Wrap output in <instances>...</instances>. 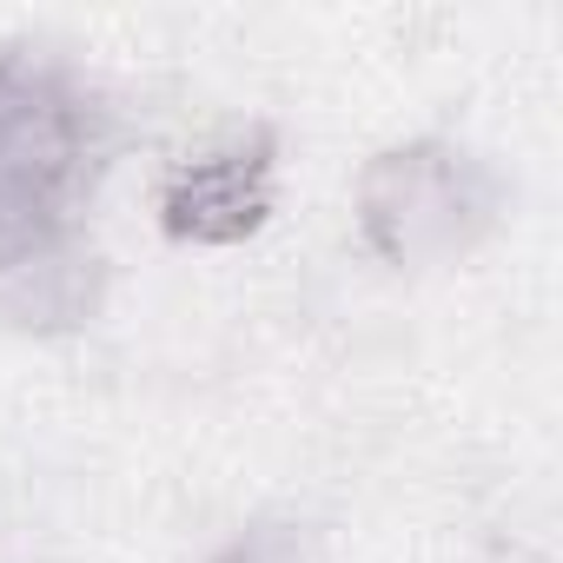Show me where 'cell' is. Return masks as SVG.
<instances>
[{"label":"cell","mask_w":563,"mask_h":563,"mask_svg":"<svg viewBox=\"0 0 563 563\" xmlns=\"http://www.w3.org/2000/svg\"><path fill=\"white\" fill-rule=\"evenodd\" d=\"M100 299V258L80 245L74 225L0 239V319H14L27 332H60L80 325Z\"/></svg>","instance_id":"277c9868"},{"label":"cell","mask_w":563,"mask_h":563,"mask_svg":"<svg viewBox=\"0 0 563 563\" xmlns=\"http://www.w3.org/2000/svg\"><path fill=\"white\" fill-rule=\"evenodd\" d=\"M497 219V179L457 140H405L358 173V232L385 265H451Z\"/></svg>","instance_id":"7a4b0ae2"},{"label":"cell","mask_w":563,"mask_h":563,"mask_svg":"<svg viewBox=\"0 0 563 563\" xmlns=\"http://www.w3.org/2000/svg\"><path fill=\"white\" fill-rule=\"evenodd\" d=\"M212 563H325L319 543L292 523H258V530H239Z\"/></svg>","instance_id":"5b68a950"},{"label":"cell","mask_w":563,"mask_h":563,"mask_svg":"<svg viewBox=\"0 0 563 563\" xmlns=\"http://www.w3.org/2000/svg\"><path fill=\"white\" fill-rule=\"evenodd\" d=\"M272 140L239 133L179 159L159 186V225L179 245H239L272 212Z\"/></svg>","instance_id":"3957f363"},{"label":"cell","mask_w":563,"mask_h":563,"mask_svg":"<svg viewBox=\"0 0 563 563\" xmlns=\"http://www.w3.org/2000/svg\"><path fill=\"white\" fill-rule=\"evenodd\" d=\"M100 153L87 93L47 67L0 54V239H27L74 225Z\"/></svg>","instance_id":"6da1fadb"}]
</instances>
